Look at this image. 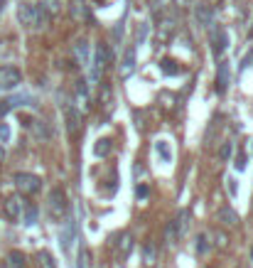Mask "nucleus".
I'll return each instance as SVG.
<instances>
[{
    "instance_id": "nucleus-1",
    "label": "nucleus",
    "mask_w": 253,
    "mask_h": 268,
    "mask_svg": "<svg viewBox=\"0 0 253 268\" xmlns=\"http://www.w3.org/2000/svg\"><path fill=\"white\" fill-rule=\"evenodd\" d=\"M18 18H20V22H22L28 30H44V28H47V12H44L40 5L20 2V8H18Z\"/></svg>"
},
{
    "instance_id": "nucleus-2",
    "label": "nucleus",
    "mask_w": 253,
    "mask_h": 268,
    "mask_svg": "<svg viewBox=\"0 0 253 268\" xmlns=\"http://www.w3.org/2000/svg\"><path fill=\"white\" fill-rule=\"evenodd\" d=\"M47 207H50V219L52 222H62L69 212V200H66V192L62 187H54L50 192V200H47Z\"/></svg>"
},
{
    "instance_id": "nucleus-3",
    "label": "nucleus",
    "mask_w": 253,
    "mask_h": 268,
    "mask_svg": "<svg viewBox=\"0 0 253 268\" xmlns=\"http://www.w3.org/2000/svg\"><path fill=\"white\" fill-rule=\"evenodd\" d=\"M111 64V54H108V47H106V42H98L96 44V57H94V66H91V82L96 84V82H101V76H104V72H106V66Z\"/></svg>"
},
{
    "instance_id": "nucleus-4",
    "label": "nucleus",
    "mask_w": 253,
    "mask_h": 268,
    "mask_svg": "<svg viewBox=\"0 0 253 268\" xmlns=\"http://www.w3.org/2000/svg\"><path fill=\"white\" fill-rule=\"evenodd\" d=\"M187 219H190V209H182L180 214H177V219H172L168 224V229H165V241L168 244H180V236H182V232H184V226H187Z\"/></svg>"
},
{
    "instance_id": "nucleus-5",
    "label": "nucleus",
    "mask_w": 253,
    "mask_h": 268,
    "mask_svg": "<svg viewBox=\"0 0 253 268\" xmlns=\"http://www.w3.org/2000/svg\"><path fill=\"white\" fill-rule=\"evenodd\" d=\"M15 187L22 194H37L42 190V180L37 178V175H30V172H18L15 175Z\"/></svg>"
},
{
    "instance_id": "nucleus-6",
    "label": "nucleus",
    "mask_w": 253,
    "mask_h": 268,
    "mask_svg": "<svg viewBox=\"0 0 253 268\" xmlns=\"http://www.w3.org/2000/svg\"><path fill=\"white\" fill-rule=\"evenodd\" d=\"M22 82V72L18 66H0V91L15 89Z\"/></svg>"
},
{
    "instance_id": "nucleus-7",
    "label": "nucleus",
    "mask_w": 253,
    "mask_h": 268,
    "mask_svg": "<svg viewBox=\"0 0 253 268\" xmlns=\"http://www.w3.org/2000/svg\"><path fill=\"white\" fill-rule=\"evenodd\" d=\"M64 120H66V130H69L72 136H76L79 128H82V111H79L74 104H66V106H64Z\"/></svg>"
},
{
    "instance_id": "nucleus-8",
    "label": "nucleus",
    "mask_w": 253,
    "mask_h": 268,
    "mask_svg": "<svg viewBox=\"0 0 253 268\" xmlns=\"http://www.w3.org/2000/svg\"><path fill=\"white\" fill-rule=\"evenodd\" d=\"M22 212H25V202H22V197L12 194V197H8V200H5V216H8L10 222H20V219H22Z\"/></svg>"
},
{
    "instance_id": "nucleus-9",
    "label": "nucleus",
    "mask_w": 253,
    "mask_h": 268,
    "mask_svg": "<svg viewBox=\"0 0 253 268\" xmlns=\"http://www.w3.org/2000/svg\"><path fill=\"white\" fill-rule=\"evenodd\" d=\"M120 79H128L133 72H136V47H128L126 54H123V62H120Z\"/></svg>"
},
{
    "instance_id": "nucleus-10",
    "label": "nucleus",
    "mask_w": 253,
    "mask_h": 268,
    "mask_svg": "<svg viewBox=\"0 0 253 268\" xmlns=\"http://www.w3.org/2000/svg\"><path fill=\"white\" fill-rule=\"evenodd\" d=\"M209 37H212V44H214V54L219 57L222 52H224L226 42H228V34L224 30H219V28H214L212 25V32H209Z\"/></svg>"
},
{
    "instance_id": "nucleus-11",
    "label": "nucleus",
    "mask_w": 253,
    "mask_h": 268,
    "mask_svg": "<svg viewBox=\"0 0 253 268\" xmlns=\"http://www.w3.org/2000/svg\"><path fill=\"white\" fill-rule=\"evenodd\" d=\"M226 86H228V62H222L219 64V76H216V91L224 94Z\"/></svg>"
},
{
    "instance_id": "nucleus-12",
    "label": "nucleus",
    "mask_w": 253,
    "mask_h": 268,
    "mask_svg": "<svg viewBox=\"0 0 253 268\" xmlns=\"http://www.w3.org/2000/svg\"><path fill=\"white\" fill-rule=\"evenodd\" d=\"M155 258H158V246H155L152 241H148V244L142 246V264H145V266H152Z\"/></svg>"
},
{
    "instance_id": "nucleus-13",
    "label": "nucleus",
    "mask_w": 253,
    "mask_h": 268,
    "mask_svg": "<svg viewBox=\"0 0 253 268\" xmlns=\"http://www.w3.org/2000/svg\"><path fill=\"white\" fill-rule=\"evenodd\" d=\"M219 222L224 224V226H236L238 224V216H236V212L228 207H222L219 209Z\"/></svg>"
},
{
    "instance_id": "nucleus-14",
    "label": "nucleus",
    "mask_w": 253,
    "mask_h": 268,
    "mask_svg": "<svg viewBox=\"0 0 253 268\" xmlns=\"http://www.w3.org/2000/svg\"><path fill=\"white\" fill-rule=\"evenodd\" d=\"M76 101L82 104V111H86L91 104H88V91H86V82L84 79H79L76 82Z\"/></svg>"
},
{
    "instance_id": "nucleus-15",
    "label": "nucleus",
    "mask_w": 253,
    "mask_h": 268,
    "mask_svg": "<svg viewBox=\"0 0 253 268\" xmlns=\"http://www.w3.org/2000/svg\"><path fill=\"white\" fill-rule=\"evenodd\" d=\"M8 268H25V254L22 251H10L8 254Z\"/></svg>"
},
{
    "instance_id": "nucleus-16",
    "label": "nucleus",
    "mask_w": 253,
    "mask_h": 268,
    "mask_svg": "<svg viewBox=\"0 0 253 268\" xmlns=\"http://www.w3.org/2000/svg\"><path fill=\"white\" fill-rule=\"evenodd\" d=\"M37 266L40 268H56L54 256H52L50 251H40V254H37Z\"/></svg>"
},
{
    "instance_id": "nucleus-17",
    "label": "nucleus",
    "mask_w": 253,
    "mask_h": 268,
    "mask_svg": "<svg viewBox=\"0 0 253 268\" xmlns=\"http://www.w3.org/2000/svg\"><path fill=\"white\" fill-rule=\"evenodd\" d=\"M160 69L168 74V76H174V74H180V64L174 60H170V57H165V60L160 62Z\"/></svg>"
},
{
    "instance_id": "nucleus-18",
    "label": "nucleus",
    "mask_w": 253,
    "mask_h": 268,
    "mask_svg": "<svg viewBox=\"0 0 253 268\" xmlns=\"http://www.w3.org/2000/svg\"><path fill=\"white\" fill-rule=\"evenodd\" d=\"M111 148H113V143L108 140V138H101L96 146H94V152L98 155V158H106L108 152H111Z\"/></svg>"
},
{
    "instance_id": "nucleus-19",
    "label": "nucleus",
    "mask_w": 253,
    "mask_h": 268,
    "mask_svg": "<svg viewBox=\"0 0 253 268\" xmlns=\"http://www.w3.org/2000/svg\"><path fill=\"white\" fill-rule=\"evenodd\" d=\"M116 248H118V254H120V256H126V254H128V248H133V238L128 236V234H120V236H118V244H116Z\"/></svg>"
},
{
    "instance_id": "nucleus-20",
    "label": "nucleus",
    "mask_w": 253,
    "mask_h": 268,
    "mask_svg": "<svg viewBox=\"0 0 253 268\" xmlns=\"http://www.w3.org/2000/svg\"><path fill=\"white\" fill-rule=\"evenodd\" d=\"M155 150H158V155L162 158V162H172V150L168 148V140H158V143H155Z\"/></svg>"
},
{
    "instance_id": "nucleus-21",
    "label": "nucleus",
    "mask_w": 253,
    "mask_h": 268,
    "mask_svg": "<svg viewBox=\"0 0 253 268\" xmlns=\"http://www.w3.org/2000/svg\"><path fill=\"white\" fill-rule=\"evenodd\" d=\"M197 15H199V20L209 28V25H214L212 20H214V12H212V8H206V5H199L197 8Z\"/></svg>"
},
{
    "instance_id": "nucleus-22",
    "label": "nucleus",
    "mask_w": 253,
    "mask_h": 268,
    "mask_svg": "<svg viewBox=\"0 0 253 268\" xmlns=\"http://www.w3.org/2000/svg\"><path fill=\"white\" fill-rule=\"evenodd\" d=\"M72 15L76 20H86V5L84 0H72Z\"/></svg>"
},
{
    "instance_id": "nucleus-23",
    "label": "nucleus",
    "mask_w": 253,
    "mask_h": 268,
    "mask_svg": "<svg viewBox=\"0 0 253 268\" xmlns=\"http://www.w3.org/2000/svg\"><path fill=\"white\" fill-rule=\"evenodd\" d=\"M76 57L82 64H88V42L86 40H79L76 42Z\"/></svg>"
},
{
    "instance_id": "nucleus-24",
    "label": "nucleus",
    "mask_w": 253,
    "mask_h": 268,
    "mask_svg": "<svg viewBox=\"0 0 253 268\" xmlns=\"http://www.w3.org/2000/svg\"><path fill=\"white\" fill-rule=\"evenodd\" d=\"M42 2H44V5H40V8H42L47 15H56V12H59V0H42Z\"/></svg>"
},
{
    "instance_id": "nucleus-25",
    "label": "nucleus",
    "mask_w": 253,
    "mask_h": 268,
    "mask_svg": "<svg viewBox=\"0 0 253 268\" xmlns=\"http://www.w3.org/2000/svg\"><path fill=\"white\" fill-rule=\"evenodd\" d=\"M37 222V207L32 204V207H25V224H34Z\"/></svg>"
},
{
    "instance_id": "nucleus-26",
    "label": "nucleus",
    "mask_w": 253,
    "mask_h": 268,
    "mask_svg": "<svg viewBox=\"0 0 253 268\" xmlns=\"http://www.w3.org/2000/svg\"><path fill=\"white\" fill-rule=\"evenodd\" d=\"M113 98V94H111V86L108 84H104L101 86V106H108V101Z\"/></svg>"
},
{
    "instance_id": "nucleus-27",
    "label": "nucleus",
    "mask_w": 253,
    "mask_h": 268,
    "mask_svg": "<svg viewBox=\"0 0 253 268\" xmlns=\"http://www.w3.org/2000/svg\"><path fill=\"white\" fill-rule=\"evenodd\" d=\"M231 152H234V143H231V140H226L224 146H222V150H219V158H222V160H228V158H231Z\"/></svg>"
},
{
    "instance_id": "nucleus-28",
    "label": "nucleus",
    "mask_w": 253,
    "mask_h": 268,
    "mask_svg": "<svg viewBox=\"0 0 253 268\" xmlns=\"http://www.w3.org/2000/svg\"><path fill=\"white\" fill-rule=\"evenodd\" d=\"M79 268H91V258H88V251H86V248L79 251Z\"/></svg>"
},
{
    "instance_id": "nucleus-29",
    "label": "nucleus",
    "mask_w": 253,
    "mask_h": 268,
    "mask_svg": "<svg viewBox=\"0 0 253 268\" xmlns=\"http://www.w3.org/2000/svg\"><path fill=\"white\" fill-rule=\"evenodd\" d=\"M197 251L199 254H206V251H209V241H206L204 234H199L197 236Z\"/></svg>"
},
{
    "instance_id": "nucleus-30",
    "label": "nucleus",
    "mask_w": 253,
    "mask_h": 268,
    "mask_svg": "<svg viewBox=\"0 0 253 268\" xmlns=\"http://www.w3.org/2000/svg\"><path fill=\"white\" fill-rule=\"evenodd\" d=\"M226 190L231 192V197H236V192H238V184H236V178H226Z\"/></svg>"
},
{
    "instance_id": "nucleus-31",
    "label": "nucleus",
    "mask_w": 253,
    "mask_h": 268,
    "mask_svg": "<svg viewBox=\"0 0 253 268\" xmlns=\"http://www.w3.org/2000/svg\"><path fill=\"white\" fill-rule=\"evenodd\" d=\"M234 165H236V170H238V172H244V170H246V155H244V152H238Z\"/></svg>"
},
{
    "instance_id": "nucleus-32",
    "label": "nucleus",
    "mask_w": 253,
    "mask_h": 268,
    "mask_svg": "<svg viewBox=\"0 0 253 268\" xmlns=\"http://www.w3.org/2000/svg\"><path fill=\"white\" fill-rule=\"evenodd\" d=\"M10 138V128H8V123H0V140H8Z\"/></svg>"
},
{
    "instance_id": "nucleus-33",
    "label": "nucleus",
    "mask_w": 253,
    "mask_h": 268,
    "mask_svg": "<svg viewBox=\"0 0 253 268\" xmlns=\"http://www.w3.org/2000/svg\"><path fill=\"white\" fill-rule=\"evenodd\" d=\"M138 197H140V200H145V197H148V187H145V184H140V187H138Z\"/></svg>"
},
{
    "instance_id": "nucleus-34",
    "label": "nucleus",
    "mask_w": 253,
    "mask_h": 268,
    "mask_svg": "<svg viewBox=\"0 0 253 268\" xmlns=\"http://www.w3.org/2000/svg\"><path fill=\"white\" fill-rule=\"evenodd\" d=\"M174 2H177V5H180V8H187V5H190V2H192V0H174Z\"/></svg>"
},
{
    "instance_id": "nucleus-35",
    "label": "nucleus",
    "mask_w": 253,
    "mask_h": 268,
    "mask_svg": "<svg viewBox=\"0 0 253 268\" xmlns=\"http://www.w3.org/2000/svg\"><path fill=\"white\" fill-rule=\"evenodd\" d=\"M2 160H5V150L0 148V162H2Z\"/></svg>"
},
{
    "instance_id": "nucleus-36",
    "label": "nucleus",
    "mask_w": 253,
    "mask_h": 268,
    "mask_svg": "<svg viewBox=\"0 0 253 268\" xmlns=\"http://www.w3.org/2000/svg\"><path fill=\"white\" fill-rule=\"evenodd\" d=\"M251 256H253V254H251Z\"/></svg>"
},
{
    "instance_id": "nucleus-37",
    "label": "nucleus",
    "mask_w": 253,
    "mask_h": 268,
    "mask_svg": "<svg viewBox=\"0 0 253 268\" xmlns=\"http://www.w3.org/2000/svg\"><path fill=\"white\" fill-rule=\"evenodd\" d=\"M251 143H253V140H251Z\"/></svg>"
}]
</instances>
